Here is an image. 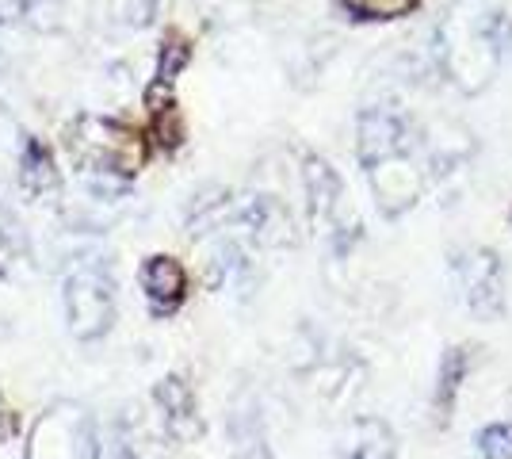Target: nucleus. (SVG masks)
I'll return each instance as SVG.
<instances>
[{
	"mask_svg": "<svg viewBox=\"0 0 512 459\" xmlns=\"http://www.w3.org/2000/svg\"><path fill=\"white\" fill-rule=\"evenodd\" d=\"M436 62L448 81L463 92H482L497 73V12H474L470 4H455L436 27Z\"/></svg>",
	"mask_w": 512,
	"mask_h": 459,
	"instance_id": "1",
	"label": "nucleus"
},
{
	"mask_svg": "<svg viewBox=\"0 0 512 459\" xmlns=\"http://www.w3.org/2000/svg\"><path fill=\"white\" fill-rule=\"evenodd\" d=\"M69 150L81 169L111 176H134L146 165V142L130 127L104 119V115H81L69 127Z\"/></svg>",
	"mask_w": 512,
	"mask_h": 459,
	"instance_id": "2",
	"label": "nucleus"
},
{
	"mask_svg": "<svg viewBox=\"0 0 512 459\" xmlns=\"http://www.w3.org/2000/svg\"><path fill=\"white\" fill-rule=\"evenodd\" d=\"M96 456V429L77 402L50 406L27 444V459H92Z\"/></svg>",
	"mask_w": 512,
	"mask_h": 459,
	"instance_id": "3",
	"label": "nucleus"
},
{
	"mask_svg": "<svg viewBox=\"0 0 512 459\" xmlns=\"http://www.w3.org/2000/svg\"><path fill=\"white\" fill-rule=\"evenodd\" d=\"M451 268L463 291V303L474 318L493 322L505 314V264L490 245H470L463 253H455Z\"/></svg>",
	"mask_w": 512,
	"mask_h": 459,
	"instance_id": "4",
	"label": "nucleus"
},
{
	"mask_svg": "<svg viewBox=\"0 0 512 459\" xmlns=\"http://www.w3.org/2000/svg\"><path fill=\"white\" fill-rule=\"evenodd\" d=\"M65 318L73 337L96 341L115 322V291L100 268H73L65 276Z\"/></svg>",
	"mask_w": 512,
	"mask_h": 459,
	"instance_id": "5",
	"label": "nucleus"
},
{
	"mask_svg": "<svg viewBox=\"0 0 512 459\" xmlns=\"http://www.w3.org/2000/svg\"><path fill=\"white\" fill-rule=\"evenodd\" d=\"M413 150V123L390 104L363 108L356 119V157H360L363 173L375 169L379 161H390L398 153Z\"/></svg>",
	"mask_w": 512,
	"mask_h": 459,
	"instance_id": "6",
	"label": "nucleus"
},
{
	"mask_svg": "<svg viewBox=\"0 0 512 459\" xmlns=\"http://www.w3.org/2000/svg\"><path fill=\"white\" fill-rule=\"evenodd\" d=\"M367 180H371L375 207L383 219H402L406 211L417 207V199L425 192V169L413 161V150L379 161L375 169H367Z\"/></svg>",
	"mask_w": 512,
	"mask_h": 459,
	"instance_id": "7",
	"label": "nucleus"
},
{
	"mask_svg": "<svg viewBox=\"0 0 512 459\" xmlns=\"http://www.w3.org/2000/svg\"><path fill=\"white\" fill-rule=\"evenodd\" d=\"M302 192H306L310 226H333V222H337L344 184H341V173H337L321 153H306V157H302Z\"/></svg>",
	"mask_w": 512,
	"mask_h": 459,
	"instance_id": "8",
	"label": "nucleus"
},
{
	"mask_svg": "<svg viewBox=\"0 0 512 459\" xmlns=\"http://www.w3.org/2000/svg\"><path fill=\"white\" fill-rule=\"evenodd\" d=\"M138 280H142V291L150 295L153 314H172L176 306L188 299V272H184V264L176 261V257H169V253L146 257Z\"/></svg>",
	"mask_w": 512,
	"mask_h": 459,
	"instance_id": "9",
	"label": "nucleus"
},
{
	"mask_svg": "<svg viewBox=\"0 0 512 459\" xmlns=\"http://www.w3.org/2000/svg\"><path fill=\"white\" fill-rule=\"evenodd\" d=\"M153 398L165 414V429H169L176 440H195L203 433V421H199V406H195L192 383L184 375H165L157 387H153Z\"/></svg>",
	"mask_w": 512,
	"mask_h": 459,
	"instance_id": "10",
	"label": "nucleus"
},
{
	"mask_svg": "<svg viewBox=\"0 0 512 459\" xmlns=\"http://www.w3.org/2000/svg\"><path fill=\"white\" fill-rule=\"evenodd\" d=\"M237 222L253 234L260 245H291V215L272 196H249L237 207Z\"/></svg>",
	"mask_w": 512,
	"mask_h": 459,
	"instance_id": "11",
	"label": "nucleus"
},
{
	"mask_svg": "<svg viewBox=\"0 0 512 459\" xmlns=\"http://www.w3.org/2000/svg\"><path fill=\"white\" fill-rule=\"evenodd\" d=\"M470 368H474V349H467V345H451V349L440 356L436 394H432L436 425H448V421H451V414H455V402H459V391H463V383H467Z\"/></svg>",
	"mask_w": 512,
	"mask_h": 459,
	"instance_id": "12",
	"label": "nucleus"
},
{
	"mask_svg": "<svg viewBox=\"0 0 512 459\" xmlns=\"http://www.w3.org/2000/svg\"><path fill=\"white\" fill-rule=\"evenodd\" d=\"M341 459H398V437L383 417H356L344 433Z\"/></svg>",
	"mask_w": 512,
	"mask_h": 459,
	"instance_id": "13",
	"label": "nucleus"
},
{
	"mask_svg": "<svg viewBox=\"0 0 512 459\" xmlns=\"http://www.w3.org/2000/svg\"><path fill=\"white\" fill-rule=\"evenodd\" d=\"M230 433H234V459H272V448L264 440V425H260L256 402L237 406L234 417H230Z\"/></svg>",
	"mask_w": 512,
	"mask_h": 459,
	"instance_id": "14",
	"label": "nucleus"
},
{
	"mask_svg": "<svg viewBox=\"0 0 512 459\" xmlns=\"http://www.w3.org/2000/svg\"><path fill=\"white\" fill-rule=\"evenodd\" d=\"M20 180L31 196L39 192H50L58 184V165H54V153L46 150V142L39 138H27L23 142V157H20Z\"/></svg>",
	"mask_w": 512,
	"mask_h": 459,
	"instance_id": "15",
	"label": "nucleus"
},
{
	"mask_svg": "<svg viewBox=\"0 0 512 459\" xmlns=\"http://www.w3.org/2000/svg\"><path fill=\"white\" fill-rule=\"evenodd\" d=\"M348 20L356 23H394L421 8V0H337Z\"/></svg>",
	"mask_w": 512,
	"mask_h": 459,
	"instance_id": "16",
	"label": "nucleus"
},
{
	"mask_svg": "<svg viewBox=\"0 0 512 459\" xmlns=\"http://www.w3.org/2000/svg\"><path fill=\"white\" fill-rule=\"evenodd\" d=\"M230 211H234V199L226 188H207V192H199L192 199V207H188V226H192V234H207L214 226H222V222L230 219Z\"/></svg>",
	"mask_w": 512,
	"mask_h": 459,
	"instance_id": "17",
	"label": "nucleus"
},
{
	"mask_svg": "<svg viewBox=\"0 0 512 459\" xmlns=\"http://www.w3.org/2000/svg\"><path fill=\"white\" fill-rule=\"evenodd\" d=\"M188 62H192V43H188L180 31H169L161 50H157V77H153V85L172 88V81L184 73Z\"/></svg>",
	"mask_w": 512,
	"mask_h": 459,
	"instance_id": "18",
	"label": "nucleus"
},
{
	"mask_svg": "<svg viewBox=\"0 0 512 459\" xmlns=\"http://www.w3.org/2000/svg\"><path fill=\"white\" fill-rule=\"evenodd\" d=\"M107 16L115 27L146 31L157 20V0H107Z\"/></svg>",
	"mask_w": 512,
	"mask_h": 459,
	"instance_id": "19",
	"label": "nucleus"
},
{
	"mask_svg": "<svg viewBox=\"0 0 512 459\" xmlns=\"http://www.w3.org/2000/svg\"><path fill=\"white\" fill-rule=\"evenodd\" d=\"M62 8L65 0H20V16L43 35L62 27Z\"/></svg>",
	"mask_w": 512,
	"mask_h": 459,
	"instance_id": "20",
	"label": "nucleus"
},
{
	"mask_svg": "<svg viewBox=\"0 0 512 459\" xmlns=\"http://www.w3.org/2000/svg\"><path fill=\"white\" fill-rule=\"evenodd\" d=\"M482 459H512V421H493L478 433Z\"/></svg>",
	"mask_w": 512,
	"mask_h": 459,
	"instance_id": "21",
	"label": "nucleus"
},
{
	"mask_svg": "<svg viewBox=\"0 0 512 459\" xmlns=\"http://www.w3.org/2000/svg\"><path fill=\"white\" fill-rule=\"evenodd\" d=\"M0 276H4V261H0Z\"/></svg>",
	"mask_w": 512,
	"mask_h": 459,
	"instance_id": "22",
	"label": "nucleus"
},
{
	"mask_svg": "<svg viewBox=\"0 0 512 459\" xmlns=\"http://www.w3.org/2000/svg\"><path fill=\"white\" fill-rule=\"evenodd\" d=\"M123 459H138V456H130V452H127V456H123Z\"/></svg>",
	"mask_w": 512,
	"mask_h": 459,
	"instance_id": "23",
	"label": "nucleus"
}]
</instances>
